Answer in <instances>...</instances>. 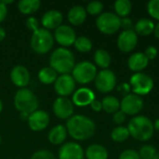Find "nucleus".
<instances>
[{"instance_id":"f257e3e1","label":"nucleus","mask_w":159,"mask_h":159,"mask_svg":"<svg viewBox=\"0 0 159 159\" xmlns=\"http://www.w3.org/2000/svg\"><path fill=\"white\" fill-rule=\"evenodd\" d=\"M68 135L75 141H86L90 139L96 130L93 120L83 115H75L66 122Z\"/></svg>"},{"instance_id":"f03ea898","label":"nucleus","mask_w":159,"mask_h":159,"mask_svg":"<svg viewBox=\"0 0 159 159\" xmlns=\"http://www.w3.org/2000/svg\"><path fill=\"white\" fill-rule=\"evenodd\" d=\"M75 65V57L67 48H58L49 56V67L55 70L58 75L72 73Z\"/></svg>"},{"instance_id":"7ed1b4c3","label":"nucleus","mask_w":159,"mask_h":159,"mask_svg":"<svg viewBox=\"0 0 159 159\" xmlns=\"http://www.w3.org/2000/svg\"><path fill=\"white\" fill-rule=\"evenodd\" d=\"M128 129L130 136L141 142L150 140L155 131L153 122L144 116H137L131 118L129 123Z\"/></svg>"},{"instance_id":"20e7f679","label":"nucleus","mask_w":159,"mask_h":159,"mask_svg":"<svg viewBox=\"0 0 159 159\" xmlns=\"http://www.w3.org/2000/svg\"><path fill=\"white\" fill-rule=\"evenodd\" d=\"M13 102L17 111L28 115L36 111L39 106V101L36 95L27 88L19 89L16 91Z\"/></svg>"},{"instance_id":"39448f33","label":"nucleus","mask_w":159,"mask_h":159,"mask_svg":"<svg viewBox=\"0 0 159 159\" xmlns=\"http://www.w3.org/2000/svg\"><path fill=\"white\" fill-rule=\"evenodd\" d=\"M30 46L34 52L44 55L48 53L54 46V37L50 31L42 28L32 33Z\"/></svg>"},{"instance_id":"423d86ee","label":"nucleus","mask_w":159,"mask_h":159,"mask_svg":"<svg viewBox=\"0 0 159 159\" xmlns=\"http://www.w3.org/2000/svg\"><path fill=\"white\" fill-rule=\"evenodd\" d=\"M97 67L90 61H84L76 63L71 73L75 83L86 85L95 80L97 75Z\"/></svg>"},{"instance_id":"0eeeda50","label":"nucleus","mask_w":159,"mask_h":159,"mask_svg":"<svg viewBox=\"0 0 159 159\" xmlns=\"http://www.w3.org/2000/svg\"><path fill=\"white\" fill-rule=\"evenodd\" d=\"M98 30L104 34H113L121 28V19L113 12H104L96 20Z\"/></svg>"},{"instance_id":"6e6552de","label":"nucleus","mask_w":159,"mask_h":159,"mask_svg":"<svg viewBox=\"0 0 159 159\" xmlns=\"http://www.w3.org/2000/svg\"><path fill=\"white\" fill-rule=\"evenodd\" d=\"M129 83L134 94L139 96L147 95L148 93L151 92V90L154 88L153 78L144 73L134 74L130 77Z\"/></svg>"},{"instance_id":"1a4fd4ad","label":"nucleus","mask_w":159,"mask_h":159,"mask_svg":"<svg viewBox=\"0 0 159 159\" xmlns=\"http://www.w3.org/2000/svg\"><path fill=\"white\" fill-rule=\"evenodd\" d=\"M96 89L102 93L111 92L116 85V76L115 73L109 69L100 71L94 80Z\"/></svg>"},{"instance_id":"9d476101","label":"nucleus","mask_w":159,"mask_h":159,"mask_svg":"<svg viewBox=\"0 0 159 159\" xmlns=\"http://www.w3.org/2000/svg\"><path fill=\"white\" fill-rule=\"evenodd\" d=\"M52 111L56 117L61 120H68L74 116L75 105L72 100L66 97H58L52 104Z\"/></svg>"},{"instance_id":"9b49d317","label":"nucleus","mask_w":159,"mask_h":159,"mask_svg":"<svg viewBox=\"0 0 159 159\" xmlns=\"http://www.w3.org/2000/svg\"><path fill=\"white\" fill-rule=\"evenodd\" d=\"M54 90L59 97H68L75 91L76 83L70 74L60 75L53 84Z\"/></svg>"},{"instance_id":"f8f14e48","label":"nucleus","mask_w":159,"mask_h":159,"mask_svg":"<svg viewBox=\"0 0 159 159\" xmlns=\"http://www.w3.org/2000/svg\"><path fill=\"white\" fill-rule=\"evenodd\" d=\"M53 37L61 48H69L75 44L76 34L70 25L61 24L54 30Z\"/></svg>"},{"instance_id":"ddd939ff","label":"nucleus","mask_w":159,"mask_h":159,"mask_svg":"<svg viewBox=\"0 0 159 159\" xmlns=\"http://www.w3.org/2000/svg\"><path fill=\"white\" fill-rule=\"evenodd\" d=\"M143 108V100L136 94H128L120 102V109L127 116H135Z\"/></svg>"},{"instance_id":"4468645a","label":"nucleus","mask_w":159,"mask_h":159,"mask_svg":"<svg viewBox=\"0 0 159 159\" xmlns=\"http://www.w3.org/2000/svg\"><path fill=\"white\" fill-rule=\"evenodd\" d=\"M50 122V116L47 111L39 110L33 112L29 115V117L27 119V124L31 130L39 132L44 129H46Z\"/></svg>"},{"instance_id":"2eb2a0df","label":"nucleus","mask_w":159,"mask_h":159,"mask_svg":"<svg viewBox=\"0 0 159 159\" xmlns=\"http://www.w3.org/2000/svg\"><path fill=\"white\" fill-rule=\"evenodd\" d=\"M58 157L59 159H84L85 152L78 143L67 142L60 147Z\"/></svg>"},{"instance_id":"dca6fc26","label":"nucleus","mask_w":159,"mask_h":159,"mask_svg":"<svg viewBox=\"0 0 159 159\" xmlns=\"http://www.w3.org/2000/svg\"><path fill=\"white\" fill-rule=\"evenodd\" d=\"M10 80L14 86L19 89L26 88L31 80V75L24 65H15L10 71Z\"/></svg>"},{"instance_id":"f3484780","label":"nucleus","mask_w":159,"mask_h":159,"mask_svg":"<svg viewBox=\"0 0 159 159\" xmlns=\"http://www.w3.org/2000/svg\"><path fill=\"white\" fill-rule=\"evenodd\" d=\"M138 44V34L134 30H124L117 38V47L122 52L132 51Z\"/></svg>"},{"instance_id":"a211bd4d","label":"nucleus","mask_w":159,"mask_h":159,"mask_svg":"<svg viewBox=\"0 0 159 159\" xmlns=\"http://www.w3.org/2000/svg\"><path fill=\"white\" fill-rule=\"evenodd\" d=\"M63 15L60 10L50 9L42 15L40 23L46 30H56L59 26L62 24Z\"/></svg>"},{"instance_id":"6ab92c4d","label":"nucleus","mask_w":159,"mask_h":159,"mask_svg":"<svg viewBox=\"0 0 159 159\" xmlns=\"http://www.w3.org/2000/svg\"><path fill=\"white\" fill-rule=\"evenodd\" d=\"M95 100L94 92L89 88H80L73 93L72 102L74 105L78 107H86L90 105Z\"/></svg>"},{"instance_id":"aec40b11","label":"nucleus","mask_w":159,"mask_h":159,"mask_svg":"<svg viewBox=\"0 0 159 159\" xmlns=\"http://www.w3.org/2000/svg\"><path fill=\"white\" fill-rule=\"evenodd\" d=\"M67 136L68 132L66 127L61 124H59L54 126L49 130L48 134V140L53 145H62L63 143H65Z\"/></svg>"},{"instance_id":"412c9836","label":"nucleus","mask_w":159,"mask_h":159,"mask_svg":"<svg viewBox=\"0 0 159 159\" xmlns=\"http://www.w3.org/2000/svg\"><path fill=\"white\" fill-rule=\"evenodd\" d=\"M148 63H149V60L143 52L133 53L132 55H130V57L128 60L129 68L135 73H141V71L144 70L147 67Z\"/></svg>"},{"instance_id":"4be33fe9","label":"nucleus","mask_w":159,"mask_h":159,"mask_svg":"<svg viewBox=\"0 0 159 159\" xmlns=\"http://www.w3.org/2000/svg\"><path fill=\"white\" fill-rule=\"evenodd\" d=\"M87 14L88 13L84 7L76 5L69 9L67 14V20L72 25L79 26L85 22L87 19Z\"/></svg>"},{"instance_id":"5701e85b","label":"nucleus","mask_w":159,"mask_h":159,"mask_svg":"<svg viewBox=\"0 0 159 159\" xmlns=\"http://www.w3.org/2000/svg\"><path fill=\"white\" fill-rule=\"evenodd\" d=\"M85 157L87 159H108V151L103 145L94 143L86 149Z\"/></svg>"},{"instance_id":"b1692460","label":"nucleus","mask_w":159,"mask_h":159,"mask_svg":"<svg viewBox=\"0 0 159 159\" xmlns=\"http://www.w3.org/2000/svg\"><path fill=\"white\" fill-rule=\"evenodd\" d=\"M41 7L40 0H20L18 2V9L23 15H32Z\"/></svg>"},{"instance_id":"393cba45","label":"nucleus","mask_w":159,"mask_h":159,"mask_svg":"<svg viewBox=\"0 0 159 159\" xmlns=\"http://www.w3.org/2000/svg\"><path fill=\"white\" fill-rule=\"evenodd\" d=\"M37 76H38V80L42 84H44V85H52V84L55 83V81L58 78L59 75L51 67L47 66V67H43V68H41L39 70Z\"/></svg>"},{"instance_id":"a878e982","label":"nucleus","mask_w":159,"mask_h":159,"mask_svg":"<svg viewBox=\"0 0 159 159\" xmlns=\"http://www.w3.org/2000/svg\"><path fill=\"white\" fill-rule=\"evenodd\" d=\"M154 30H155L154 22L151 20L145 18L139 20L134 26V31L139 35H149L154 33Z\"/></svg>"},{"instance_id":"bb28decb","label":"nucleus","mask_w":159,"mask_h":159,"mask_svg":"<svg viewBox=\"0 0 159 159\" xmlns=\"http://www.w3.org/2000/svg\"><path fill=\"white\" fill-rule=\"evenodd\" d=\"M93 59H94V62L96 63V65L98 67L102 68V70L108 69V67L111 64V56H110V54L105 49H102V48L97 49L94 52Z\"/></svg>"},{"instance_id":"cd10ccee","label":"nucleus","mask_w":159,"mask_h":159,"mask_svg":"<svg viewBox=\"0 0 159 159\" xmlns=\"http://www.w3.org/2000/svg\"><path fill=\"white\" fill-rule=\"evenodd\" d=\"M102 110L108 114H115L120 109V102L114 96L104 97L102 101Z\"/></svg>"},{"instance_id":"c85d7f7f","label":"nucleus","mask_w":159,"mask_h":159,"mask_svg":"<svg viewBox=\"0 0 159 159\" xmlns=\"http://www.w3.org/2000/svg\"><path fill=\"white\" fill-rule=\"evenodd\" d=\"M132 8V5L129 0H117L115 3V10L116 14L120 18H127V16L130 13Z\"/></svg>"},{"instance_id":"c756f323","label":"nucleus","mask_w":159,"mask_h":159,"mask_svg":"<svg viewBox=\"0 0 159 159\" xmlns=\"http://www.w3.org/2000/svg\"><path fill=\"white\" fill-rule=\"evenodd\" d=\"M75 49L81 53H88L92 49V42L91 40L84 35L76 37L75 44H74Z\"/></svg>"},{"instance_id":"7c9ffc66","label":"nucleus","mask_w":159,"mask_h":159,"mask_svg":"<svg viewBox=\"0 0 159 159\" xmlns=\"http://www.w3.org/2000/svg\"><path fill=\"white\" fill-rule=\"evenodd\" d=\"M129 131L126 127H117L112 130L111 138L116 143H123L129 137Z\"/></svg>"},{"instance_id":"2f4dec72","label":"nucleus","mask_w":159,"mask_h":159,"mask_svg":"<svg viewBox=\"0 0 159 159\" xmlns=\"http://www.w3.org/2000/svg\"><path fill=\"white\" fill-rule=\"evenodd\" d=\"M103 10V4L100 1H91L88 4L86 7L87 13L92 16L101 15Z\"/></svg>"},{"instance_id":"473e14b6","label":"nucleus","mask_w":159,"mask_h":159,"mask_svg":"<svg viewBox=\"0 0 159 159\" xmlns=\"http://www.w3.org/2000/svg\"><path fill=\"white\" fill-rule=\"evenodd\" d=\"M140 157L141 159H153L157 155V150L152 145H143L140 150Z\"/></svg>"},{"instance_id":"72a5a7b5","label":"nucleus","mask_w":159,"mask_h":159,"mask_svg":"<svg viewBox=\"0 0 159 159\" xmlns=\"http://www.w3.org/2000/svg\"><path fill=\"white\" fill-rule=\"evenodd\" d=\"M147 10L151 17L159 20V0H150L147 4Z\"/></svg>"},{"instance_id":"f704fd0d","label":"nucleus","mask_w":159,"mask_h":159,"mask_svg":"<svg viewBox=\"0 0 159 159\" xmlns=\"http://www.w3.org/2000/svg\"><path fill=\"white\" fill-rule=\"evenodd\" d=\"M30 159H56L55 156L52 152L46 150V149H40L35 151Z\"/></svg>"},{"instance_id":"c9c22d12","label":"nucleus","mask_w":159,"mask_h":159,"mask_svg":"<svg viewBox=\"0 0 159 159\" xmlns=\"http://www.w3.org/2000/svg\"><path fill=\"white\" fill-rule=\"evenodd\" d=\"M26 27L29 31H31L32 33H34V31L39 29V25H40V21L37 18L34 17V16H29L26 20Z\"/></svg>"},{"instance_id":"e433bc0d","label":"nucleus","mask_w":159,"mask_h":159,"mask_svg":"<svg viewBox=\"0 0 159 159\" xmlns=\"http://www.w3.org/2000/svg\"><path fill=\"white\" fill-rule=\"evenodd\" d=\"M119 159H141V157L137 151L132 149H128L120 154Z\"/></svg>"},{"instance_id":"4c0bfd02","label":"nucleus","mask_w":159,"mask_h":159,"mask_svg":"<svg viewBox=\"0 0 159 159\" xmlns=\"http://www.w3.org/2000/svg\"><path fill=\"white\" fill-rule=\"evenodd\" d=\"M113 120H114V122L116 124L120 125V124H122V123H124L126 121V115L121 110H119V111H117L116 113L114 114Z\"/></svg>"},{"instance_id":"58836bf2","label":"nucleus","mask_w":159,"mask_h":159,"mask_svg":"<svg viewBox=\"0 0 159 159\" xmlns=\"http://www.w3.org/2000/svg\"><path fill=\"white\" fill-rule=\"evenodd\" d=\"M157 53H158L157 49L155 47L150 46V47H148V48H146L144 54H145L146 58L150 61V60H155V59L157 58Z\"/></svg>"},{"instance_id":"ea45409f","label":"nucleus","mask_w":159,"mask_h":159,"mask_svg":"<svg viewBox=\"0 0 159 159\" xmlns=\"http://www.w3.org/2000/svg\"><path fill=\"white\" fill-rule=\"evenodd\" d=\"M7 7L1 0L0 1V22L5 20V19L7 18Z\"/></svg>"},{"instance_id":"a19ab883","label":"nucleus","mask_w":159,"mask_h":159,"mask_svg":"<svg viewBox=\"0 0 159 159\" xmlns=\"http://www.w3.org/2000/svg\"><path fill=\"white\" fill-rule=\"evenodd\" d=\"M121 27L125 30H131L132 27V20L129 18L121 19Z\"/></svg>"},{"instance_id":"79ce46f5","label":"nucleus","mask_w":159,"mask_h":159,"mask_svg":"<svg viewBox=\"0 0 159 159\" xmlns=\"http://www.w3.org/2000/svg\"><path fill=\"white\" fill-rule=\"evenodd\" d=\"M90 107L91 109L94 111V112H101L102 110V102L100 101H97V100H94L91 104H90Z\"/></svg>"},{"instance_id":"37998d69","label":"nucleus","mask_w":159,"mask_h":159,"mask_svg":"<svg viewBox=\"0 0 159 159\" xmlns=\"http://www.w3.org/2000/svg\"><path fill=\"white\" fill-rule=\"evenodd\" d=\"M6 35H7L6 30H5L2 26H0V42L3 41V40L6 38Z\"/></svg>"},{"instance_id":"c03bdc74","label":"nucleus","mask_w":159,"mask_h":159,"mask_svg":"<svg viewBox=\"0 0 159 159\" xmlns=\"http://www.w3.org/2000/svg\"><path fill=\"white\" fill-rule=\"evenodd\" d=\"M154 34H155V35H156V37L159 39V22L157 24V25H155V30H154Z\"/></svg>"},{"instance_id":"a18cd8bd","label":"nucleus","mask_w":159,"mask_h":159,"mask_svg":"<svg viewBox=\"0 0 159 159\" xmlns=\"http://www.w3.org/2000/svg\"><path fill=\"white\" fill-rule=\"evenodd\" d=\"M20 118L22 120H26L27 121V119L29 117V115L28 114H25V113H20Z\"/></svg>"},{"instance_id":"49530a36","label":"nucleus","mask_w":159,"mask_h":159,"mask_svg":"<svg viewBox=\"0 0 159 159\" xmlns=\"http://www.w3.org/2000/svg\"><path fill=\"white\" fill-rule=\"evenodd\" d=\"M154 128H155V129L159 132V118H157V120H156V122H155V124H154Z\"/></svg>"},{"instance_id":"de8ad7c7","label":"nucleus","mask_w":159,"mask_h":159,"mask_svg":"<svg viewBox=\"0 0 159 159\" xmlns=\"http://www.w3.org/2000/svg\"><path fill=\"white\" fill-rule=\"evenodd\" d=\"M2 2L7 7V5H9V4H12V3H14V1L13 0H2Z\"/></svg>"},{"instance_id":"09e8293b","label":"nucleus","mask_w":159,"mask_h":159,"mask_svg":"<svg viewBox=\"0 0 159 159\" xmlns=\"http://www.w3.org/2000/svg\"><path fill=\"white\" fill-rule=\"evenodd\" d=\"M2 111H3V102L0 99V114L2 113Z\"/></svg>"},{"instance_id":"8fccbe9b","label":"nucleus","mask_w":159,"mask_h":159,"mask_svg":"<svg viewBox=\"0 0 159 159\" xmlns=\"http://www.w3.org/2000/svg\"><path fill=\"white\" fill-rule=\"evenodd\" d=\"M153 159H159V153H157V155L155 156V157Z\"/></svg>"},{"instance_id":"3c124183","label":"nucleus","mask_w":159,"mask_h":159,"mask_svg":"<svg viewBox=\"0 0 159 159\" xmlns=\"http://www.w3.org/2000/svg\"><path fill=\"white\" fill-rule=\"evenodd\" d=\"M1 142H2V138H1V135H0V143H1Z\"/></svg>"}]
</instances>
